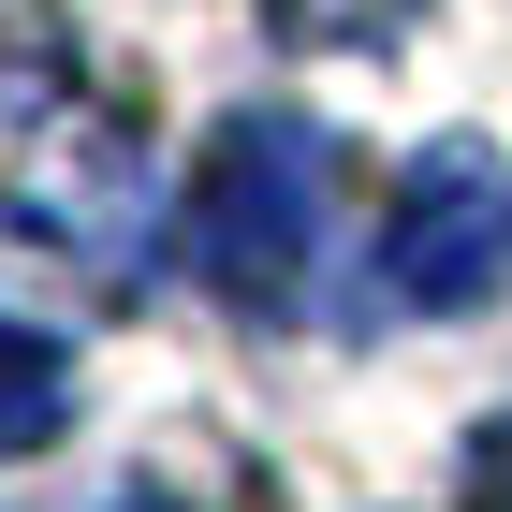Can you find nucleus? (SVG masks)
Segmentation results:
<instances>
[{
	"label": "nucleus",
	"mask_w": 512,
	"mask_h": 512,
	"mask_svg": "<svg viewBox=\"0 0 512 512\" xmlns=\"http://www.w3.org/2000/svg\"><path fill=\"white\" fill-rule=\"evenodd\" d=\"M0 220L74 278H132L161 220V161L132 132V103L74 74H0Z\"/></svg>",
	"instance_id": "f257e3e1"
},
{
	"label": "nucleus",
	"mask_w": 512,
	"mask_h": 512,
	"mask_svg": "<svg viewBox=\"0 0 512 512\" xmlns=\"http://www.w3.org/2000/svg\"><path fill=\"white\" fill-rule=\"evenodd\" d=\"M322 220H337V147H322L293 103L220 118V147L191 161V264L220 278L235 308H293V293H308Z\"/></svg>",
	"instance_id": "f03ea898"
},
{
	"label": "nucleus",
	"mask_w": 512,
	"mask_h": 512,
	"mask_svg": "<svg viewBox=\"0 0 512 512\" xmlns=\"http://www.w3.org/2000/svg\"><path fill=\"white\" fill-rule=\"evenodd\" d=\"M498 235H512L498 161H483V147H425L410 191H395V308H483Z\"/></svg>",
	"instance_id": "7ed1b4c3"
},
{
	"label": "nucleus",
	"mask_w": 512,
	"mask_h": 512,
	"mask_svg": "<svg viewBox=\"0 0 512 512\" xmlns=\"http://www.w3.org/2000/svg\"><path fill=\"white\" fill-rule=\"evenodd\" d=\"M74 425V352L44 322H0V454H44Z\"/></svg>",
	"instance_id": "20e7f679"
},
{
	"label": "nucleus",
	"mask_w": 512,
	"mask_h": 512,
	"mask_svg": "<svg viewBox=\"0 0 512 512\" xmlns=\"http://www.w3.org/2000/svg\"><path fill=\"white\" fill-rule=\"evenodd\" d=\"M293 44H395L410 30V0H264Z\"/></svg>",
	"instance_id": "39448f33"
},
{
	"label": "nucleus",
	"mask_w": 512,
	"mask_h": 512,
	"mask_svg": "<svg viewBox=\"0 0 512 512\" xmlns=\"http://www.w3.org/2000/svg\"><path fill=\"white\" fill-rule=\"evenodd\" d=\"M118 512H176V498H118Z\"/></svg>",
	"instance_id": "423d86ee"
}]
</instances>
